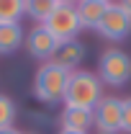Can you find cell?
Returning a JSON list of instances; mask_svg holds the SVG:
<instances>
[{
  "instance_id": "1",
  "label": "cell",
  "mask_w": 131,
  "mask_h": 134,
  "mask_svg": "<svg viewBox=\"0 0 131 134\" xmlns=\"http://www.w3.org/2000/svg\"><path fill=\"white\" fill-rule=\"evenodd\" d=\"M67 83H69V72L64 67L54 65V62H44V65H39L36 75H33V98L46 106L64 103Z\"/></svg>"
},
{
  "instance_id": "2",
  "label": "cell",
  "mask_w": 131,
  "mask_h": 134,
  "mask_svg": "<svg viewBox=\"0 0 131 134\" xmlns=\"http://www.w3.org/2000/svg\"><path fill=\"white\" fill-rule=\"evenodd\" d=\"M103 98V80L98 72L90 70H75L69 72V83L64 93V106H77V108H95Z\"/></svg>"
},
{
  "instance_id": "3",
  "label": "cell",
  "mask_w": 131,
  "mask_h": 134,
  "mask_svg": "<svg viewBox=\"0 0 131 134\" xmlns=\"http://www.w3.org/2000/svg\"><path fill=\"white\" fill-rule=\"evenodd\" d=\"M98 77L105 85H113V88H121L131 80V57L123 49H105L98 57Z\"/></svg>"
},
{
  "instance_id": "4",
  "label": "cell",
  "mask_w": 131,
  "mask_h": 134,
  "mask_svg": "<svg viewBox=\"0 0 131 134\" xmlns=\"http://www.w3.org/2000/svg\"><path fill=\"white\" fill-rule=\"evenodd\" d=\"M121 108L123 98L116 96H103L98 106L93 108V126L98 134H121Z\"/></svg>"
},
{
  "instance_id": "5",
  "label": "cell",
  "mask_w": 131,
  "mask_h": 134,
  "mask_svg": "<svg viewBox=\"0 0 131 134\" xmlns=\"http://www.w3.org/2000/svg\"><path fill=\"white\" fill-rule=\"evenodd\" d=\"M46 29H49L59 41H69V39H77L82 31L80 26V18H77V8L75 5H64V3H59L57 5V10L46 18V23H44Z\"/></svg>"
},
{
  "instance_id": "6",
  "label": "cell",
  "mask_w": 131,
  "mask_h": 134,
  "mask_svg": "<svg viewBox=\"0 0 131 134\" xmlns=\"http://www.w3.org/2000/svg\"><path fill=\"white\" fill-rule=\"evenodd\" d=\"M59 44H62V41H59L44 23H36L31 31H26V39H23L26 52L31 54L33 59H39L41 65H44V62H51V57H54V52H57Z\"/></svg>"
},
{
  "instance_id": "7",
  "label": "cell",
  "mask_w": 131,
  "mask_h": 134,
  "mask_svg": "<svg viewBox=\"0 0 131 134\" xmlns=\"http://www.w3.org/2000/svg\"><path fill=\"white\" fill-rule=\"evenodd\" d=\"M95 31L103 39H108V41H123L131 34V16L118 3H111L108 10H105V16H103V21H100V26Z\"/></svg>"
},
{
  "instance_id": "8",
  "label": "cell",
  "mask_w": 131,
  "mask_h": 134,
  "mask_svg": "<svg viewBox=\"0 0 131 134\" xmlns=\"http://www.w3.org/2000/svg\"><path fill=\"white\" fill-rule=\"evenodd\" d=\"M85 54H87V49H85V44H82L80 39H69V41H62V44L57 47L51 62L59 65V67H64L67 72H75V70H80Z\"/></svg>"
},
{
  "instance_id": "9",
  "label": "cell",
  "mask_w": 131,
  "mask_h": 134,
  "mask_svg": "<svg viewBox=\"0 0 131 134\" xmlns=\"http://www.w3.org/2000/svg\"><path fill=\"white\" fill-rule=\"evenodd\" d=\"M62 132H90L93 129V111L90 108H77V106H64L62 108Z\"/></svg>"
},
{
  "instance_id": "10",
  "label": "cell",
  "mask_w": 131,
  "mask_h": 134,
  "mask_svg": "<svg viewBox=\"0 0 131 134\" xmlns=\"http://www.w3.org/2000/svg\"><path fill=\"white\" fill-rule=\"evenodd\" d=\"M113 3V0H111ZM111 3H103V0H82L77 3L75 8H77V18H80V26L82 29H98L103 16H105V10H108V5Z\"/></svg>"
},
{
  "instance_id": "11",
  "label": "cell",
  "mask_w": 131,
  "mask_h": 134,
  "mask_svg": "<svg viewBox=\"0 0 131 134\" xmlns=\"http://www.w3.org/2000/svg\"><path fill=\"white\" fill-rule=\"evenodd\" d=\"M23 39H26V31L21 23H0V54L8 57L23 47Z\"/></svg>"
},
{
  "instance_id": "12",
  "label": "cell",
  "mask_w": 131,
  "mask_h": 134,
  "mask_svg": "<svg viewBox=\"0 0 131 134\" xmlns=\"http://www.w3.org/2000/svg\"><path fill=\"white\" fill-rule=\"evenodd\" d=\"M59 0H23V16H28L33 23H46V18L57 10Z\"/></svg>"
},
{
  "instance_id": "13",
  "label": "cell",
  "mask_w": 131,
  "mask_h": 134,
  "mask_svg": "<svg viewBox=\"0 0 131 134\" xmlns=\"http://www.w3.org/2000/svg\"><path fill=\"white\" fill-rule=\"evenodd\" d=\"M23 0H0V23H21Z\"/></svg>"
},
{
  "instance_id": "14",
  "label": "cell",
  "mask_w": 131,
  "mask_h": 134,
  "mask_svg": "<svg viewBox=\"0 0 131 134\" xmlns=\"http://www.w3.org/2000/svg\"><path fill=\"white\" fill-rule=\"evenodd\" d=\"M16 116H18V108H16V103H13V98L5 96V93H0V129L13 126Z\"/></svg>"
},
{
  "instance_id": "15",
  "label": "cell",
  "mask_w": 131,
  "mask_h": 134,
  "mask_svg": "<svg viewBox=\"0 0 131 134\" xmlns=\"http://www.w3.org/2000/svg\"><path fill=\"white\" fill-rule=\"evenodd\" d=\"M121 132L131 134V98H123V108H121Z\"/></svg>"
},
{
  "instance_id": "16",
  "label": "cell",
  "mask_w": 131,
  "mask_h": 134,
  "mask_svg": "<svg viewBox=\"0 0 131 134\" xmlns=\"http://www.w3.org/2000/svg\"><path fill=\"white\" fill-rule=\"evenodd\" d=\"M116 3H118V5H121V8H123V10L131 16V0H116Z\"/></svg>"
},
{
  "instance_id": "17",
  "label": "cell",
  "mask_w": 131,
  "mask_h": 134,
  "mask_svg": "<svg viewBox=\"0 0 131 134\" xmlns=\"http://www.w3.org/2000/svg\"><path fill=\"white\" fill-rule=\"evenodd\" d=\"M0 134H23V132H18L16 126H5V129H0Z\"/></svg>"
},
{
  "instance_id": "18",
  "label": "cell",
  "mask_w": 131,
  "mask_h": 134,
  "mask_svg": "<svg viewBox=\"0 0 131 134\" xmlns=\"http://www.w3.org/2000/svg\"><path fill=\"white\" fill-rule=\"evenodd\" d=\"M59 3H64V5H77V3H82V0H59Z\"/></svg>"
},
{
  "instance_id": "19",
  "label": "cell",
  "mask_w": 131,
  "mask_h": 134,
  "mask_svg": "<svg viewBox=\"0 0 131 134\" xmlns=\"http://www.w3.org/2000/svg\"><path fill=\"white\" fill-rule=\"evenodd\" d=\"M59 134H85V132H62V129H59Z\"/></svg>"
},
{
  "instance_id": "20",
  "label": "cell",
  "mask_w": 131,
  "mask_h": 134,
  "mask_svg": "<svg viewBox=\"0 0 131 134\" xmlns=\"http://www.w3.org/2000/svg\"><path fill=\"white\" fill-rule=\"evenodd\" d=\"M103 3H111V0H103Z\"/></svg>"
}]
</instances>
